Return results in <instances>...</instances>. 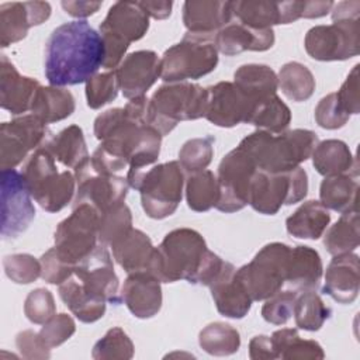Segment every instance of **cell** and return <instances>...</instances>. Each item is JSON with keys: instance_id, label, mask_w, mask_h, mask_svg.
<instances>
[{"instance_id": "59", "label": "cell", "mask_w": 360, "mask_h": 360, "mask_svg": "<svg viewBox=\"0 0 360 360\" xmlns=\"http://www.w3.org/2000/svg\"><path fill=\"white\" fill-rule=\"evenodd\" d=\"M139 7L155 20H165L172 14L173 3L158 0V1H138Z\"/></svg>"}, {"instance_id": "22", "label": "cell", "mask_w": 360, "mask_h": 360, "mask_svg": "<svg viewBox=\"0 0 360 360\" xmlns=\"http://www.w3.org/2000/svg\"><path fill=\"white\" fill-rule=\"evenodd\" d=\"M304 1H233V18L255 28L267 30L302 18Z\"/></svg>"}, {"instance_id": "6", "label": "cell", "mask_w": 360, "mask_h": 360, "mask_svg": "<svg viewBox=\"0 0 360 360\" xmlns=\"http://www.w3.org/2000/svg\"><path fill=\"white\" fill-rule=\"evenodd\" d=\"M207 89L191 82L162 84L149 98L148 124L162 136L169 135L180 121L205 115Z\"/></svg>"}, {"instance_id": "8", "label": "cell", "mask_w": 360, "mask_h": 360, "mask_svg": "<svg viewBox=\"0 0 360 360\" xmlns=\"http://www.w3.org/2000/svg\"><path fill=\"white\" fill-rule=\"evenodd\" d=\"M149 28V15L138 1L114 3L98 27L104 45L103 68L114 70L122 62L131 42L143 38Z\"/></svg>"}, {"instance_id": "47", "label": "cell", "mask_w": 360, "mask_h": 360, "mask_svg": "<svg viewBox=\"0 0 360 360\" xmlns=\"http://www.w3.org/2000/svg\"><path fill=\"white\" fill-rule=\"evenodd\" d=\"M132 229V215L129 207L122 202L100 214L98 243L110 246L128 231Z\"/></svg>"}, {"instance_id": "21", "label": "cell", "mask_w": 360, "mask_h": 360, "mask_svg": "<svg viewBox=\"0 0 360 360\" xmlns=\"http://www.w3.org/2000/svg\"><path fill=\"white\" fill-rule=\"evenodd\" d=\"M48 1H13L0 6V45H8L24 39L28 30L41 25L51 17Z\"/></svg>"}, {"instance_id": "15", "label": "cell", "mask_w": 360, "mask_h": 360, "mask_svg": "<svg viewBox=\"0 0 360 360\" xmlns=\"http://www.w3.org/2000/svg\"><path fill=\"white\" fill-rule=\"evenodd\" d=\"M51 131L34 114H27L3 122L0 127V167L1 170L18 166L31 150L41 148Z\"/></svg>"}, {"instance_id": "13", "label": "cell", "mask_w": 360, "mask_h": 360, "mask_svg": "<svg viewBox=\"0 0 360 360\" xmlns=\"http://www.w3.org/2000/svg\"><path fill=\"white\" fill-rule=\"evenodd\" d=\"M360 18L336 20L329 25H315L307 34V53L322 62L346 60L359 55Z\"/></svg>"}, {"instance_id": "55", "label": "cell", "mask_w": 360, "mask_h": 360, "mask_svg": "<svg viewBox=\"0 0 360 360\" xmlns=\"http://www.w3.org/2000/svg\"><path fill=\"white\" fill-rule=\"evenodd\" d=\"M359 68L360 65H354L349 72L346 80L342 83L340 89L335 93L340 107L349 114L360 112V97H359Z\"/></svg>"}, {"instance_id": "5", "label": "cell", "mask_w": 360, "mask_h": 360, "mask_svg": "<svg viewBox=\"0 0 360 360\" xmlns=\"http://www.w3.org/2000/svg\"><path fill=\"white\" fill-rule=\"evenodd\" d=\"M129 187L141 194L145 214L153 219H163L174 214L181 197L184 174L179 160L156 165L150 169L128 170Z\"/></svg>"}, {"instance_id": "42", "label": "cell", "mask_w": 360, "mask_h": 360, "mask_svg": "<svg viewBox=\"0 0 360 360\" xmlns=\"http://www.w3.org/2000/svg\"><path fill=\"white\" fill-rule=\"evenodd\" d=\"M328 253L336 256L350 253L359 246V214L357 210L342 214V217L323 235Z\"/></svg>"}, {"instance_id": "26", "label": "cell", "mask_w": 360, "mask_h": 360, "mask_svg": "<svg viewBox=\"0 0 360 360\" xmlns=\"http://www.w3.org/2000/svg\"><path fill=\"white\" fill-rule=\"evenodd\" d=\"M39 82L22 76L6 55L0 58V105L8 112L18 115L31 111L32 100Z\"/></svg>"}, {"instance_id": "44", "label": "cell", "mask_w": 360, "mask_h": 360, "mask_svg": "<svg viewBox=\"0 0 360 360\" xmlns=\"http://www.w3.org/2000/svg\"><path fill=\"white\" fill-rule=\"evenodd\" d=\"M291 122L288 105L276 94L255 107L249 124L270 134H281Z\"/></svg>"}, {"instance_id": "4", "label": "cell", "mask_w": 360, "mask_h": 360, "mask_svg": "<svg viewBox=\"0 0 360 360\" xmlns=\"http://www.w3.org/2000/svg\"><path fill=\"white\" fill-rule=\"evenodd\" d=\"M318 142V135L309 129H285L281 134L257 129L245 136L238 148L252 158L257 170L283 173L309 159Z\"/></svg>"}, {"instance_id": "17", "label": "cell", "mask_w": 360, "mask_h": 360, "mask_svg": "<svg viewBox=\"0 0 360 360\" xmlns=\"http://www.w3.org/2000/svg\"><path fill=\"white\" fill-rule=\"evenodd\" d=\"M1 236L14 239L25 232L35 218L32 195L22 173L15 169L1 170Z\"/></svg>"}, {"instance_id": "28", "label": "cell", "mask_w": 360, "mask_h": 360, "mask_svg": "<svg viewBox=\"0 0 360 360\" xmlns=\"http://www.w3.org/2000/svg\"><path fill=\"white\" fill-rule=\"evenodd\" d=\"M274 41L276 37L273 28L255 30L239 21H231L217 32L214 45L218 52L226 56H233L245 51H267L274 45Z\"/></svg>"}, {"instance_id": "35", "label": "cell", "mask_w": 360, "mask_h": 360, "mask_svg": "<svg viewBox=\"0 0 360 360\" xmlns=\"http://www.w3.org/2000/svg\"><path fill=\"white\" fill-rule=\"evenodd\" d=\"M330 222V214L321 201L309 200L301 204L287 219V232L298 239H319Z\"/></svg>"}, {"instance_id": "24", "label": "cell", "mask_w": 360, "mask_h": 360, "mask_svg": "<svg viewBox=\"0 0 360 360\" xmlns=\"http://www.w3.org/2000/svg\"><path fill=\"white\" fill-rule=\"evenodd\" d=\"M218 312L226 318L242 319L250 311L253 300L236 276V267L225 260L221 273L210 285Z\"/></svg>"}, {"instance_id": "2", "label": "cell", "mask_w": 360, "mask_h": 360, "mask_svg": "<svg viewBox=\"0 0 360 360\" xmlns=\"http://www.w3.org/2000/svg\"><path fill=\"white\" fill-rule=\"evenodd\" d=\"M100 141L96 152L114 170L145 169L160 153L162 135L148 122L132 118L125 108H110L94 120Z\"/></svg>"}, {"instance_id": "7", "label": "cell", "mask_w": 360, "mask_h": 360, "mask_svg": "<svg viewBox=\"0 0 360 360\" xmlns=\"http://www.w3.org/2000/svg\"><path fill=\"white\" fill-rule=\"evenodd\" d=\"M56 160L44 148H38L27 160L22 176L32 198L48 212L63 210L73 198L76 177L69 170L59 172Z\"/></svg>"}, {"instance_id": "14", "label": "cell", "mask_w": 360, "mask_h": 360, "mask_svg": "<svg viewBox=\"0 0 360 360\" xmlns=\"http://www.w3.org/2000/svg\"><path fill=\"white\" fill-rule=\"evenodd\" d=\"M257 172L252 158L240 148L228 152L218 166L219 198L215 205L222 212H236L249 204L250 183Z\"/></svg>"}, {"instance_id": "43", "label": "cell", "mask_w": 360, "mask_h": 360, "mask_svg": "<svg viewBox=\"0 0 360 360\" xmlns=\"http://www.w3.org/2000/svg\"><path fill=\"white\" fill-rule=\"evenodd\" d=\"M198 345L211 356H231L239 350L240 335L229 323L212 322L201 329Z\"/></svg>"}, {"instance_id": "20", "label": "cell", "mask_w": 360, "mask_h": 360, "mask_svg": "<svg viewBox=\"0 0 360 360\" xmlns=\"http://www.w3.org/2000/svg\"><path fill=\"white\" fill-rule=\"evenodd\" d=\"M115 70L125 98L143 97L160 77V58L149 49L135 51L127 55Z\"/></svg>"}, {"instance_id": "18", "label": "cell", "mask_w": 360, "mask_h": 360, "mask_svg": "<svg viewBox=\"0 0 360 360\" xmlns=\"http://www.w3.org/2000/svg\"><path fill=\"white\" fill-rule=\"evenodd\" d=\"M255 105L232 82H219L207 87V108L204 118L222 128L249 124Z\"/></svg>"}, {"instance_id": "31", "label": "cell", "mask_w": 360, "mask_h": 360, "mask_svg": "<svg viewBox=\"0 0 360 360\" xmlns=\"http://www.w3.org/2000/svg\"><path fill=\"white\" fill-rule=\"evenodd\" d=\"M233 84L255 107L276 96L278 89L277 75L270 66L262 63L239 66L233 73Z\"/></svg>"}, {"instance_id": "40", "label": "cell", "mask_w": 360, "mask_h": 360, "mask_svg": "<svg viewBox=\"0 0 360 360\" xmlns=\"http://www.w3.org/2000/svg\"><path fill=\"white\" fill-rule=\"evenodd\" d=\"M278 87L291 101H305L315 91V77L312 72L300 62H288L281 66L277 76Z\"/></svg>"}, {"instance_id": "34", "label": "cell", "mask_w": 360, "mask_h": 360, "mask_svg": "<svg viewBox=\"0 0 360 360\" xmlns=\"http://www.w3.org/2000/svg\"><path fill=\"white\" fill-rule=\"evenodd\" d=\"M76 103L73 94L56 86H39L35 91L31 112L45 124H52L70 117Z\"/></svg>"}, {"instance_id": "27", "label": "cell", "mask_w": 360, "mask_h": 360, "mask_svg": "<svg viewBox=\"0 0 360 360\" xmlns=\"http://www.w3.org/2000/svg\"><path fill=\"white\" fill-rule=\"evenodd\" d=\"M233 20V1L188 0L183 4V22L190 34L208 37Z\"/></svg>"}, {"instance_id": "46", "label": "cell", "mask_w": 360, "mask_h": 360, "mask_svg": "<svg viewBox=\"0 0 360 360\" xmlns=\"http://www.w3.org/2000/svg\"><path fill=\"white\" fill-rule=\"evenodd\" d=\"M214 142L215 138L212 135L193 138L184 142L179 150L180 166L188 174L205 170L214 156Z\"/></svg>"}, {"instance_id": "3", "label": "cell", "mask_w": 360, "mask_h": 360, "mask_svg": "<svg viewBox=\"0 0 360 360\" xmlns=\"http://www.w3.org/2000/svg\"><path fill=\"white\" fill-rule=\"evenodd\" d=\"M225 260L207 248L205 239L191 228H177L166 233L153 249L148 271L160 283L186 280L210 287L221 273Z\"/></svg>"}, {"instance_id": "53", "label": "cell", "mask_w": 360, "mask_h": 360, "mask_svg": "<svg viewBox=\"0 0 360 360\" xmlns=\"http://www.w3.org/2000/svg\"><path fill=\"white\" fill-rule=\"evenodd\" d=\"M349 120L350 115L340 107L335 93L322 97L315 107V121L321 128L338 129L345 127Z\"/></svg>"}, {"instance_id": "1", "label": "cell", "mask_w": 360, "mask_h": 360, "mask_svg": "<svg viewBox=\"0 0 360 360\" xmlns=\"http://www.w3.org/2000/svg\"><path fill=\"white\" fill-rule=\"evenodd\" d=\"M104 45L100 34L86 21L56 27L45 45V77L51 86L86 83L103 68Z\"/></svg>"}, {"instance_id": "16", "label": "cell", "mask_w": 360, "mask_h": 360, "mask_svg": "<svg viewBox=\"0 0 360 360\" xmlns=\"http://www.w3.org/2000/svg\"><path fill=\"white\" fill-rule=\"evenodd\" d=\"M76 177V197L73 205L90 204L100 214L122 204L128 194L127 177L117 174H103L93 169L90 158L75 169Z\"/></svg>"}, {"instance_id": "60", "label": "cell", "mask_w": 360, "mask_h": 360, "mask_svg": "<svg viewBox=\"0 0 360 360\" xmlns=\"http://www.w3.org/2000/svg\"><path fill=\"white\" fill-rule=\"evenodd\" d=\"M332 21L345 20V18H360V1H339L333 4L332 10Z\"/></svg>"}, {"instance_id": "50", "label": "cell", "mask_w": 360, "mask_h": 360, "mask_svg": "<svg viewBox=\"0 0 360 360\" xmlns=\"http://www.w3.org/2000/svg\"><path fill=\"white\" fill-rule=\"evenodd\" d=\"M298 292L300 291L295 290H280L278 292L264 300L260 311L263 319L273 325H285L292 315V308Z\"/></svg>"}, {"instance_id": "30", "label": "cell", "mask_w": 360, "mask_h": 360, "mask_svg": "<svg viewBox=\"0 0 360 360\" xmlns=\"http://www.w3.org/2000/svg\"><path fill=\"white\" fill-rule=\"evenodd\" d=\"M323 273V264L319 253L305 245L291 248L285 284L295 291L316 290Z\"/></svg>"}, {"instance_id": "32", "label": "cell", "mask_w": 360, "mask_h": 360, "mask_svg": "<svg viewBox=\"0 0 360 360\" xmlns=\"http://www.w3.org/2000/svg\"><path fill=\"white\" fill-rule=\"evenodd\" d=\"M114 260L129 274L148 270L155 246L150 238L141 229L132 228L110 245Z\"/></svg>"}, {"instance_id": "49", "label": "cell", "mask_w": 360, "mask_h": 360, "mask_svg": "<svg viewBox=\"0 0 360 360\" xmlns=\"http://www.w3.org/2000/svg\"><path fill=\"white\" fill-rule=\"evenodd\" d=\"M3 267L6 276L17 284H31L41 277L42 271L41 260L35 259L30 253H14L4 256Z\"/></svg>"}, {"instance_id": "57", "label": "cell", "mask_w": 360, "mask_h": 360, "mask_svg": "<svg viewBox=\"0 0 360 360\" xmlns=\"http://www.w3.org/2000/svg\"><path fill=\"white\" fill-rule=\"evenodd\" d=\"M249 357L252 360H274L276 353L267 335H257L249 342Z\"/></svg>"}, {"instance_id": "37", "label": "cell", "mask_w": 360, "mask_h": 360, "mask_svg": "<svg viewBox=\"0 0 360 360\" xmlns=\"http://www.w3.org/2000/svg\"><path fill=\"white\" fill-rule=\"evenodd\" d=\"M354 174L328 176L319 187L321 204L325 208L345 214L357 210L359 181Z\"/></svg>"}, {"instance_id": "45", "label": "cell", "mask_w": 360, "mask_h": 360, "mask_svg": "<svg viewBox=\"0 0 360 360\" xmlns=\"http://www.w3.org/2000/svg\"><path fill=\"white\" fill-rule=\"evenodd\" d=\"M134 343L131 338L118 326L111 328L96 342L91 350L94 360H129L134 357Z\"/></svg>"}, {"instance_id": "23", "label": "cell", "mask_w": 360, "mask_h": 360, "mask_svg": "<svg viewBox=\"0 0 360 360\" xmlns=\"http://www.w3.org/2000/svg\"><path fill=\"white\" fill-rule=\"evenodd\" d=\"M121 301L139 319H149L162 308L160 280L148 270L129 273L120 292Z\"/></svg>"}, {"instance_id": "12", "label": "cell", "mask_w": 360, "mask_h": 360, "mask_svg": "<svg viewBox=\"0 0 360 360\" xmlns=\"http://www.w3.org/2000/svg\"><path fill=\"white\" fill-rule=\"evenodd\" d=\"M100 212L90 204L73 205L72 214L58 224L53 239L58 255L76 264L98 245Z\"/></svg>"}, {"instance_id": "41", "label": "cell", "mask_w": 360, "mask_h": 360, "mask_svg": "<svg viewBox=\"0 0 360 360\" xmlns=\"http://www.w3.org/2000/svg\"><path fill=\"white\" fill-rule=\"evenodd\" d=\"M292 315L295 325L300 329L315 332L319 330L330 318L332 309L322 301L315 290H308L298 292L294 302Z\"/></svg>"}, {"instance_id": "33", "label": "cell", "mask_w": 360, "mask_h": 360, "mask_svg": "<svg viewBox=\"0 0 360 360\" xmlns=\"http://www.w3.org/2000/svg\"><path fill=\"white\" fill-rule=\"evenodd\" d=\"M311 158L315 170L325 177L336 174L357 176V160L347 143L340 139L318 142Z\"/></svg>"}, {"instance_id": "48", "label": "cell", "mask_w": 360, "mask_h": 360, "mask_svg": "<svg viewBox=\"0 0 360 360\" xmlns=\"http://www.w3.org/2000/svg\"><path fill=\"white\" fill-rule=\"evenodd\" d=\"M120 90L117 70H107L94 75L86 82V100L87 105L93 110H98L103 105L117 98Z\"/></svg>"}, {"instance_id": "52", "label": "cell", "mask_w": 360, "mask_h": 360, "mask_svg": "<svg viewBox=\"0 0 360 360\" xmlns=\"http://www.w3.org/2000/svg\"><path fill=\"white\" fill-rule=\"evenodd\" d=\"M76 332V323L73 318L65 312L62 314H55L51 319H48L41 330L38 332L44 343L49 347H58L62 343H65L72 335Z\"/></svg>"}, {"instance_id": "51", "label": "cell", "mask_w": 360, "mask_h": 360, "mask_svg": "<svg viewBox=\"0 0 360 360\" xmlns=\"http://www.w3.org/2000/svg\"><path fill=\"white\" fill-rule=\"evenodd\" d=\"M24 314L30 322L44 325L56 314L52 292L46 288H35L30 291L24 301Z\"/></svg>"}, {"instance_id": "10", "label": "cell", "mask_w": 360, "mask_h": 360, "mask_svg": "<svg viewBox=\"0 0 360 360\" xmlns=\"http://www.w3.org/2000/svg\"><path fill=\"white\" fill-rule=\"evenodd\" d=\"M307 194L308 176L301 166L283 173L257 170L250 183L249 205L259 214L274 215L283 205L300 202Z\"/></svg>"}, {"instance_id": "36", "label": "cell", "mask_w": 360, "mask_h": 360, "mask_svg": "<svg viewBox=\"0 0 360 360\" xmlns=\"http://www.w3.org/2000/svg\"><path fill=\"white\" fill-rule=\"evenodd\" d=\"M55 160L66 167L76 169L90 156L87 152L83 129L79 125H69L56 135H52L42 145Z\"/></svg>"}, {"instance_id": "11", "label": "cell", "mask_w": 360, "mask_h": 360, "mask_svg": "<svg viewBox=\"0 0 360 360\" xmlns=\"http://www.w3.org/2000/svg\"><path fill=\"white\" fill-rule=\"evenodd\" d=\"M291 246L281 242L264 245L255 257L236 269V276L253 301H264L285 284Z\"/></svg>"}, {"instance_id": "25", "label": "cell", "mask_w": 360, "mask_h": 360, "mask_svg": "<svg viewBox=\"0 0 360 360\" xmlns=\"http://www.w3.org/2000/svg\"><path fill=\"white\" fill-rule=\"evenodd\" d=\"M323 294L339 304H352L360 291L359 256L353 252L336 255L325 273Z\"/></svg>"}, {"instance_id": "56", "label": "cell", "mask_w": 360, "mask_h": 360, "mask_svg": "<svg viewBox=\"0 0 360 360\" xmlns=\"http://www.w3.org/2000/svg\"><path fill=\"white\" fill-rule=\"evenodd\" d=\"M15 346L21 356L28 360H45L51 357V349L44 343L39 333L32 329L20 332L15 338Z\"/></svg>"}, {"instance_id": "61", "label": "cell", "mask_w": 360, "mask_h": 360, "mask_svg": "<svg viewBox=\"0 0 360 360\" xmlns=\"http://www.w3.org/2000/svg\"><path fill=\"white\" fill-rule=\"evenodd\" d=\"M333 1L328 0V1H314V0H305L304 1V7H302V17L304 18H319L326 15L332 7H333Z\"/></svg>"}, {"instance_id": "9", "label": "cell", "mask_w": 360, "mask_h": 360, "mask_svg": "<svg viewBox=\"0 0 360 360\" xmlns=\"http://www.w3.org/2000/svg\"><path fill=\"white\" fill-rule=\"evenodd\" d=\"M217 65L218 51L214 42L208 37L187 32L160 58V79L166 83L195 80L211 73Z\"/></svg>"}, {"instance_id": "29", "label": "cell", "mask_w": 360, "mask_h": 360, "mask_svg": "<svg viewBox=\"0 0 360 360\" xmlns=\"http://www.w3.org/2000/svg\"><path fill=\"white\" fill-rule=\"evenodd\" d=\"M59 297L70 312L84 323H91L105 314L107 300L87 288L75 274L59 285Z\"/></svg>"}, {"instance_id": "58", "label": "cell", "mask_w": 360, "mask_h": 360, "mask_svg": "<svg viewBox=\"0 0 360 360\" xmlns=\"http://www.w3.org/2000/svg\"><path fill=\"white\" fill-rule=\"evenodd\" d=\"M63 10L76 18H86L98 11L101 1H62Z\"/></svg>"}, {"instance_id": "54", "label": "cell", "mask_w": 360, "mask_h": 360, "mask_svg": "<svg viewBox=\"0 0 360 360\" xmlns=\"http://www.w3.org/2000/svg\"><path fill=\"white\" fill-rule=\"evenodd\" d=\"M41 278L49 284H58L60 285L63 281H66L75 271V266L65 262L56 252L55 246L48 249L41 256Z\"/></svg>"}, {"instance_id": "19", "label": "cell", "mask_w": 360, "mask_h": 360, "mask_svg": "<svg viewBox=\"0 0 360 360\" xmlns=\"http://www.w3.org/2000/svg\"><path fill=\"white\" fill-rule=\"evenodd\" d=\"M73 274L93 292L101 295L108 302L118 305L121 297L118 292L120 280L114 271L111 255L105 245L98 243L84 259H82Z\"/></svg>"}, {"instance_id": "39", "label": "cell", "mask_w": 360, "mask_h": 360, "mask_svg": "<svg viewBox=\"0 0 360 360\" xmlns=\"http://www.w3.org/2000/svg\"><path fill=\"white\" fill-rule=\"evenodd\" d=\"M219 188L217 176L211 170L190 173L186 181V200L188 208L195 212H205L217 205Z\"/></svg>"}, {"instance_id": "38", "label": "cell", "mask_w": 360, "mask_h": 360, "mask_svg": "<svg viewBox=\"0 0 360 360\" xmlns=\"http://www.w3.org/2000/svg\"><path fill=\"white\" fill-rule=\"evenodd\" d=\"M277 359L321 360L325 357L322 346L311 339H302L295 328H283L270 336Z\"/></svg>"}]
</instances>
